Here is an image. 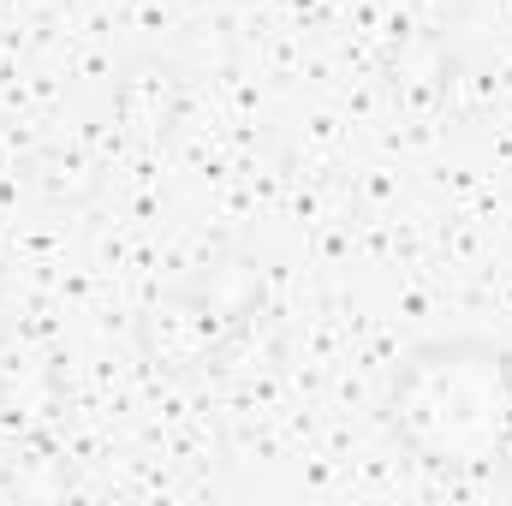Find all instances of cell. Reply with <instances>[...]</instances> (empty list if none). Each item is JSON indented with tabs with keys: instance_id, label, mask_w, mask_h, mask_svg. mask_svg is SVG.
<instances>
[{
	"instance_id": "cell-2",
	"label": "cell",
	"mask_w": 512,
	"mask_h": 506,
	"mask_svg": "<svg viewBox=\"0 0 512 506\" xmlns=\"http://www.w3.org/2000/svg\"><path fill=\"white\" fill-rule=\"evenodd\" d=\"M268 280L262 268L245 256H221L203 262L197 274H185L179 286H167L143 322H137V352L155 376H203L221 370L233 358V346L251 334V322L262 316Z\"/></svg>"
},
{
	"instance_id": "cell-1",
	"label": "cell",
	"mask_w": 512,
	"mask_h": 506,
	"mask_svg": "<svg viewBox=\"0 0 512 506\" xmlns=\"http://www.w3.org/2000/svg\"><path fill=\"white\" fill-rule=\"evenodd\" d=\"M393 441L441 471L501 465L512 447V358L489 340H429L387 381Z\"/></svg>"
},
{
	"instance_id": "cell-5",
	"label": "cell",
	"mask_w": 512,
	"mask_h": 506,
	"mask_svg": "<svg viewBox=\"0 0 512 506\" xmlns=\"http://www.w3.org/2000/svg\"><path fill=\"white\" fill-rule=\"evenodd\" d=\"M501 489H507V495H512V447H507V453H501Z\"/></svg>"
},
{
	"instance_id": "cell-4",
	"label": "cell",
	"mask_w": 512,
	"mask_h": 506,
	"mask_svg": "<svg viewBox=\"0 0 512 506\" xmlns=\"http://www.w3.org/2000/svg\"><path fill=\"white\" fill-rule=\"evenodd\" d=\"M179 108H185V84H179V72H167L155 60L131 66L114 90V120H120L126 143H161L179 120Z\"/></svg>"
},
{
	"instance_id": "cell-3",
	"label": "cell",
	"mask_w": 512,
	"mask_h": 506,
	"mask_svg": "<svg viewBox=\"0 0 512 506\" xmlns=\"http://www.w3.org/2000/svg\"><path fill=\"white\" fill-rule=\"evenodd\" d=\"M60 352L42 328L6 322L0 328V423L18 435H42L60 417Z\"/></svg>"
}]
</instances>
